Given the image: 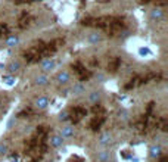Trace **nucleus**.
<instances>
[{
	"label": "nucleus",
	"mask_w": 168,
	"mask_h": 162,
	"mask_svg": "<svg viewBox=\"0 0 168 162\" xmlns=\"http://www.w3.org/2000/svg\"><path fill=\"white\" fill-rule=\"evenodd\" d=\"M105 122V115H94L93 119L90 121V130L92 131H98Z\"/></svg>",
	"instance_id": "39448f33"
},
{
	"label": "nucleus",
	"mask_w": 168,
	"mask_h": 162,
	"mask_svg": "<svg viewBox=\"0 0 168 162\" xmlns=\"http://www.w3.org/2000/svg\"><path fill=\"white\" fill-rule=\"evenodd\" d=\"M111 140H112L111 134H109V133H103L100 137H99V144H102V146H108V144L111 143Z\"/></svg>",
	"instance_id": "2eb2a0df"
},
{
	"label": "nucleus",
	"mask_w": 168,
	"mask_h": 162,
	"mask_svg": "<svg viewBox=\"0 0 168 162\" xmlns=\"http://www.w3.org/2000/svg\"><path fill=\"white\" fill-rule=\"evenodd\" d=\"M139 54L140 56H148V54H151V50L148 47H140L139 49Z\"/></svg>",
	"instance_id": "c85d7f7f"
},
{
	"label": "nucleus",
	"mask_w": 168,
	"mask_h": 162,
	"mask_svg": "<svg viewBox=\"0 0 168 162\" xmlns=\"http://www.w3.org/2000/svg\"><path fill=\"white\" fill-rule=\"evenodd\" d=\"M74 136V127L68 125V127H64L62 131H61V137L62 139H67V137H72Z\"/></svg>",
	"instance_id": "4468645a"
},
{
	"label": "nucleus",
	"mask_w": 168,
	"mask_h": 162,
	"mask_svg": "<svg viewBox=\"0 0 168 162\" xmlns=\"http://www.w3.org/2000/svg\"><path fill=\"white\" fill-rule=\"evenodd\" d=\"M62 143H64V139L61 136H52L50 139H49V144H50L52 147H61Z\"/></svg>",
	"instance_id": "f8f14e48"
},
{
	"label": "nucleus",
	"mask_w": 168,
	"mask_h": 162,
	"mask_svg": "<svg viewBox=\"0 0 168 162\" xmlns=\"http://www.w3.org/2000/svg\"><path fill=\"white\" fill-rule=\"evenodd\" d=\"M59 119H61V121L69 119V112H67V110H65V112H61V113H59Z\"/></svg>",
	"instance_id": "c756f323"
},
{
	"label": "nucleus",
	"mask_w": 168,
	"mask_h": 162,
	"mask_svg": "<svg viewBox=\"0 0 168 162\" xmlns=\"http://www.w3.org/2000/svg\"><path fill=\"white\" fill-rule=\"evenodd\" d=\"M87 115V109L83 106H74L69 112V119L72 121V124H77Z\"/></svg>",
	"instance_id": "f03ea898"
},
{
	"label": "nucleus",
	"mask_w": 168,
	"mask_h": 162,
	"mask_svg": "<svg viewBox=\"0 0 168 162\" xmlns=\"http://www.w3.org/2000/svg\"><path fill=\"white\" fill-rule=\"evenodd\" d=\"M8 152V147H6V144L0 143V155H4Z\"/></svg>",
	"instance_id": "2f4dec72"
},
{
	"label": "nucleus",
	"mask_w": 168,
	"mask_h": 162,
	"mask_svg": "<svg viewBox=\"0 0 168 162\" xmlns=\"http://www.w3.org/2000/svg\"><path fill=\"white\" fill-rule=\"evenodd\" d=\"M47 81H49L47 75H38V77H35V81H34V83H35L37 86H46Z\"/></svg>",
	"instance_id": "f3484780"
},
{
	"label": "nucleus",
	"mask_w": 168,
	"mask_h": 162,
	"mask_svg": "<svg viewBox=\"0 0 168 162\" xmlns=\"http://www.w3.org/2000/svg\"><path fill=\"white\" fill-rule=\"evenodd\" d=\"M18 41H19L18 36H9L6 38V44L8 46H15V44H18Z\"/></svg>",
	"instance_id": "412c9836"
},
{
	"label": "nucleus",
	"mask_w": 168,
	"mask_h": 162,
	"mask_svg": "<svg viewBox=\"0 0 168 162\" xmlns=\"http://www.w3.org/2000/svg\"><path fill=\"white\" fill-rule=\"evenodd\" d=\"M19 66H21V65H19V62H16V60H15V62H10V63L8 65V71L10 72V74H14V72H16L18 69H19Z\"/></svg>",
	"instance_id": "6ab92c4d"
},
{
	"label": "nucleus",
	"mask_w": 168,
	"mask_h": 162,
	"mask_svg": "<svg viewBox=\"0 0 168 162\" xmlns=\"http://www.w3.org/2000/svg\"><path fill=\"white\" fill-rule=\"evenodd\" d=\"M92 110H93V113L94 115H105V109L102 108L100 105H93V108H92Z\"/></svg>",
	"instance_id": "4be33fe9"
},
{
	"label": "nucleus",
	"mask_w": 168,
	"mask_h": 162,
	"mask_svg": "<svg viewBox=\"0 0 168 162\" xmlns=\"http://www.w3.org/2000/svg\"><path fill=\"white\" fill-rule=\"evenodd\" d=\"M34 106L37 109H46L49 106V99L47 97H38V99H35Z\"/></svg>",
	"instance_id": "1a4fd4ad"
},
{
	"label": "nucleus",
	"mask_w": 168,
	"mask_h": 162,
	"mask_svg": "<svg viewBox=\"0 0 168 162\" xmlns=\"http://www.w3.org/2000/svg\"><path fill=\"white\" fill-rule=\"evenodd\" d=\"M88 41H90L92 44L99 43V41H100V34H99V33H93V34H90V36H88Z\"/></svg>",
	"instance_id": "aec40b11"
},
{
	"label": "nucleus",
	"mask_w": 168,
	"mask_h": 162,
	"mask_svg": "<svg viewBox=\"0 0 168 162\" xmlns=\"http://www.w3.org/2000/svg\"><path fill=\"white\" fill-rule=\"evenodd\" d=\"M34 1H41V0H15V4H24V3H34Z\"/></svg>",
	"instance_id": "7c9ffc66"
},
{
	"label": "nucleus",
	"mask_w": 168,
	"mask_h": 162,
	"mask_svg": "<svg viewBox=\"0 0 168 162\" xmlns=\"http://www.w3.org/2000/svg\"><path fill=\"white\" fill-rule=\"evenodd\" d=\"M31 162H35V161H31Z\"/></svg>",
	"instance_id": "f704fd0d"
},
{
	"label": "nucleus",
	"mask_w": 168,
	"mask_h": 162,
	"mask_svg": "<svg viewBox=\"0 0 168 162\" xmlns=\"http://www.w3.org/2000/svg\"><path fill=\"white\" fill-rule=\"evenodd\" d=\"M55 65H56V62L52 59V57H47V59H44L43 62H41V69L43 71H50L55 68Z\"/></svg>",
	"instance_id": "9d476101"
},
{
	"label": "nucleus",
	"mask_w": 168,
	"mask_h": 162,
	"mask_svg": "<svg viewBox=\"0 0 168 162\" xmlns=\"http://www.w3.org/2000/svg\"><path fill=\"white\" fill-rule=\"evenodd\" d=\"M143 83V80L140 78V77H134L133 80H130V83L128 84H125V90H130V89H134L137 87L139 84H142Z\"/></svg>",
	"instance_id": "ddd939ff"
},
{
	"label": "nucleus",
	"mask_w": 168,
	"mask_h": 162,
	"mask_svg": "<svg viewBox=\"0 0 168 162\" xmlns=\"http://www.w3.org/2000/svg\"><path fill=\"white\" fill-rule=\"evenodd\" d=\"M88 99H90V102H92V103H94V105H96V103H98V100L100 99L99 91H93V93H90V97H88Z\"/></svg>",
	"instance_id": "5701e85b"
},
{
	"label": "nucleus",
	"mask_w": 168,
	"mask_h": 162,
	"mask_svg": "<svg viewBox=\"0 0 168 162\" xmlns=\"http://www.w3.org/2000/svg\"><path fill=\"white\" fill-rule=\"evenodd\" d=\"M119 65H121V59L119 57H111L109 59V62H108V71L109 72H117L118 68H119Z\"/></svg>",
	"instance_id": "423d86ee"
},
{
	"label": "nucleus",
	"mask_w": 168,
	"mask_h": 162,
	"mask_svg": "<svg viewBox=\"0 0 168 162\" xmlns=\"http://www.w3.org/2000/svg\"><path fill=\"white\" fill-rule=\"evenodd\" d=\"M149 156H151L152 159L161 158V156H162V147H161V146H156V144L151 146V149H149Z\"/></svg>",
	"instance_id": "0eeeda50"
},
{
	"label": "nucleus",
	"mask_w": 168,
	"mask_h": 162,
	"mask_svg": "<svg viewBox=\"0 0 168 162\" xmlns=\"http://www.w3.org/2000/svg\"><path fill=\"white\" fill-rule=\"evenodd\" d=\"M3 81H4L8 86H14V84L16 83V80H15L14 77H10V75H3Z\"/></svg>",
	"instance_id": "b1692460"
},
{
	"label": "nucleus",
	"mask_w": 168,
	"mask_h": 162,
	"mask_svg": "<svg viewBox=\"0 0 168 162\" xmlns=\"http://www.w3.org/2000/svg\"><path fill=\"white\" fill-rule=\"evenodd\" d=\"M3 68H4V65H3V63H0V69H3Z\"/></svg>",
	"instance_id": "72a5a7b5"
},
{
	"label": "nucleus",
	"mask_w": 168,
	"mask_h": 162,
	"mask_svg": "<svg viewBox=\"0 0 168 162\" xmlns=\"http://www.w3.org/2000/svg\"><path fill=\"white\" fill-rule=\"evenodd\" d=\"M31 22H33V16L30 15V13H27V12H24L19 19H18V27L21 28V30H25V28H28L30 25H31Z\"/></svg>",
	"instance_id": "20e7f679"
},
{
	"label": "nucleus",
	"mask_w": 168,
	"mask_h": 162,
	"mask_svg": "<svg viewBox=\"0 0 168 162\" xmlns=\"http://www.w3.org/2000/svg\"><path fill=\"white\" fill-rule=\"evenodd\" d=\"M69 78H71V75H69V72L68 71H61L58 75H56V80H58V83H61V84L68 83Z\"/></svg>",
	"instance_id": "9b49d317"
},
{
	"label": "nucleus",
	"mask_w": 168,
	"mask_h": 162,
	"mask_svg": "<svg viewBox=\"0 0 168 162\" xmlns=\"http://www.w3.org/2000/svg\"><path fill=\"white\" fill-rule=\"evenodd\" d=\"M96 159H98V162H108V159H109V152L108 150L99 152L98 156H96Z\"/></svg>",
	"instance_id": "dca6fc26"
},
{
	"label": "nucleus",
	"mask_w": 168,
	"mask_h": 162,
	"mask_svg": "<svg viewBox=\"0 0 168 162\" xmlns=\"http://www.w3.org/2000/svg\"><path fill=\"white\" fill-rule=\"evenodd\" d=\"M149 16H151L152 21H159V19L164 18V10L161 7H155L153 10H151Z\"/></svg>",
	"instance_id": "6e6552de"
},
{
	"label": "nucleus",
	"mask_w": 168,
	"mask_h": 162,
	"mask_svg": "<svg viewBox=\"0 0 168 162\" xmlns=\"http://www.w3.org/2000/svg\"><path fill=\"white\" fill-rule=\"evenodd\" d=\"M81 24L86 27H92V25H94V18H84Z\"/></svg>",
	"instance_id": "a878e982"
},
{
	"label": "nucleus",
	"mask_w": 168,
	"mask_h": 162,
	"mask_svg": "<svg viewBox=\"0 0 168 162\" xmlns=\"http://www.w3.org/2000/svg\"><path fill=\"white\" fill-rule=\"evenodd\" d=\"M33 110L30 108H25V109H22L19 113H18V118H25V116H33Z\"/></svg>",
	"instance_id": "a211bd4d"
},
{
	"label": "nucleus",
	"mask_w": 168,
	"mask_h": 162,
	"mask_svg": "<svg viewBox=\"0 0 168 162\" xmlns=\"http://www.w3.org/2000/svg\"><path fill=\"white\" fill-rule=\"evenodd\" d=\"M9 34V27L6 24H0V37L8 36Z\"/></svg>",
	"instance_id": "393cba45"
},
{
	"label": "nucleus",
	"mask_w": 168,
	"mask_h": 162,
	"mask_svg": "<svg viewBox=\"0 0 168 162\" xmlns=\"http://www.w3.org/2000/svg\"><path fill=\"white\" fill-rule=\"evenodd\" d=\"M72 91H74L75 94H81V93L84 91V87L81 86V84H75V86H74V89H72Z\"/></svg>",
	"instance_id": "bb28decb"
},
{
	"label": "nucleus",
	"mask_w": 168,
	"mask_h": 162,
	"mask_svg": "<svg viewBox=\"0 0 168 162\" xmlns=\"http://www.w3.org/2000/svg\"><path fill=\"white\" fill-rule=\"evenodd\" d=\"M72 69H74L75 74L78 75L80 81H87V80L92 77V71L86 69V66H84L81 62H75V63H72Z\"/></svg>",
	"instance_id": "7ed1b4c3"
},
{
	"label": "nucleus",
	"mask_w": 168,
	"mask_h": 162,
	"mask_svg": "<svg viewBox=\"0 0 168 162\" xmlns=\"http://www.w3.org/2000/svg\"><path fill=\"white\" fill-rule=\"evenodd\" d=\"M44 44H46V43H43V41L35 43L34 46H31V47L24 53V59H25L28 63H34V62L41 60V50L44 49Z\"/></svg>",
	"instance_id": "f257e3e1"
},
{
	"label": "nucleus",
	"mask_w": 168,
	"mask_h": 162,
	"mask_svg": "<svg viewBox=\"0 0 168 162\" xmlns=\"http://www.w3.org/2000/svg\"><path fill=\"white\" fill-rule=\"evenodd\" d=\"M139 1H142V3H149V1H152V0H139Z\"/></svg>",
	"instance_id": "473e14b6"
},
{
	"label": "nucleus",
	"mask_w": 168,
	"mask_h": 162,
	"mask_svg": "<svg viewBox=\"0 0 168 162\" xmlns=\"http://www.w3.org/2000/svg\"><path fill=\"white\" fill-rule=\"evenodd\" d=\"M68 162H84V158L78 156V155H72V156L68 159Z\"/></svg>",
	"instance_id": "cd10ccee"
}]
</instances>
